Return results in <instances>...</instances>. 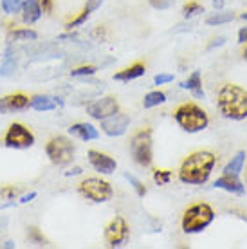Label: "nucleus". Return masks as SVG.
Instances as JSON below:
<instances>
[{"label": "nucleus", "mask_w": 247, "mask_h": 249, "mask_svg": "<svg viewBox=\"0 0 247 249\" xmlns=\"http://www.w3.org/2000/svg\"><path fill=\"white\" fill-rule=\"evenodd\" d=\"M173 74H155L154 76V83L155 85H166V83H172Z\"/></svg>", "instance_id": "nucleus-32"}, {"label": "nucleus", "mask_w": 247, "mask_h": 249, "mask_svg": "<svg viewBox=\"0 0 247 249\" xmlns=\"http://www.w3.org/2000/svg\"><path fill=\"white\" fill-rule=\"evenodd\" d=\"M130 228L123 217H114L105 228V240L110 248H121L128 242Z\"/></svg>", "instance_id": "nucleus-9"}, {"label": "nucleus", "mask_w": 247, "mask_h": 249, "mask_svg": "<svg viewBox=\"0 0 247 249\" xmlns=\"http://www.w3.org/2000/svg\"><path fill=\"white\" fill-rule=\"evenodd\" d=\"M238 44H247V27L238 29Z\"/></svg>", "instance_id": "nucleus-39"}, {"label": "nucleus", "mask_w": 247, "mask_h": 249, "mask_svg": "<svg viewBox=\"0 0 247 249\" xmlns=\"http://www.w3.org/2000/svg\"><path fill=\"white\" fill-rule=\"evenodd\" d=\"M240 18H242V20H246V22H247V13H244V15L240 17Z\"/></svg>", "instance_id": "nucleus-45"}, {"label": "nucleus", "mask_w": 247, "mask_h": 249, "mask_svg": "<svg viewBox=\"0 0 247 249\" xmlns=\"http://www.w3.org/2000/svg\"><path fill=\"white\" fill-rule=\"evenodd\" d=\"M88 17H90V13L87 11V9H83V11H81L80 15L76 17V18L69 20L67 24H65V27H67L69 31H72V29H76V27H80V25L83 24V22H85V20L88 18Z\"/></svg>", "instance_id": "nucleus-29"}, {"label": "nucleus", "mask_w": 247, "mask_h": 249, "mask_svg": "<svg viewBox=\"0 0 247 249\" xmlns=\"http://www.w3.org/2000/svg\"><path fill=\"white\" fill-rule=\"evenodd\" d=\"M123 177H124V179H126V181L130 182V186H132V188H134V190H136V193H137V195H139V197H144V195L148 193V190H146V186H144V184H142V182L139 181V179H137L136 175H132V174H124Z\"/></svg>", "instance_id": "nucleus-25"}, {"label": "nucleus", "mask_w": 247, "mask_h": 249, "mask_svg": "<svg viewBox=\"0 0 247 249\" xmlns=\"http://www.w3.org/2000/svg\"><path fill=\"white\" fill-rule=\"evenodd\" d=\"M87 157H88V162L96 172L103 175H110L116 172L118 168V162L116 159H112L108 154H103V152H98V150H88L87 152Z\"/></svg>", "instance_id": "nucleus-12"}, {"label": "nucleus", "mask_w": 247, "mask_h": 249, "mask_svg": "<svg viewBox=\"0 0 247 249\" xmlns=\"http://www.w3.org/2000/svg\"><path fill=\"white\" fill-rule=\"evenodd\" d=\"M78 192L85 197L87 200L90 202H96V204H101V202H108L114 195V190H112L110 182L103 181L99 177H87L80 182L78 186Z\"/></svg>", "instance_id": "nucleus-7"}, {"label": "nucleus", "mask_w": 247, "mask_h": 249, "mask_svg": "<svg viewBox=\"0 0 247 249\" xmlns=\"http://www.w3.org/2000/svg\"><path fill=\"white\" fill-rule=\"evenodd\" d=\"M69 134L81 139V141H96L99 137V130L90 123L71 124V126H69Z\"/></svg>", "instance_id": "nucleus-15"}, {"label": "nucleus", "mask_w": 247, "mask_h": 249, "mask_svg": "<svg viewBox=\"0 0 247 249\" xmlns=\"http://www.w3.org/2000/svg\"><path fill=\"white\" fill-rule=\"evenodd\" d=\"M235 15L233 13H222V11H216L210 17H206V25H224L233 22Z\"/></svg>", "instance_id": "nucleus-22"}, {"label": "nucleus", "mask_w": 247, "mask_h": 249, "mask_svg": "<svg viewBox=\"0 0 247 249\" xmlns=\"http://www.w3.org/2000/svg\"><path fill=\"white\" fill-rule=\"evenodd\" d=\"M130 154L137 164L148 168L154 162V141H152V128L144 126L137 130L130 139Z\"/></svg>", "instance_id": "nucleus-5"}, {"label": "nucleus", "mask_w": 247, "mask_h": 249, "mask_svg": "<svg viewBox=\"0 0 247 249\" xmlns=\"http://www.w3.org/2000/svg\"><path fill=\"white\" fill-rule=\"evenodd\" d=\"M182 89L186 90H190L192 92L193 98H197V100H204V90H202V78H200V71H193L192 74L188 76V80L180 85Z\"/></svg>", "instance_id": "nucleus-19"}, {"label": "nucleus", "mask_w": 247, "mask_h": 249, "mask_svg": "<svg viewBox=\"0 0 247 249\" xmlns=\"http://www.w3.org/2000/svg\"><path fill=\"white\" fill-rule=\"evenodd\" d=\"M33 199H36V192H31L27 193V195H22L18 199V204H27V202H31Z\"/></svg>", "instance_id": "nucleus-37"}, {"label": "nucleus", "mask_w": 247, "mask_h": 249, "mask_svg": "<svg viewBox=\"0 0 247 249\" xmlns=\"http://www.w3.org/2000/svg\"><path fill=\"white\" fill-rule=\"evenodd\" d=\"M242 56H244V60H246V62H247V47H246V49H244V54H242Z\"/></svg>", "instance_id": "nucleus-44"}, {"label": "nucleus", "mask_w": 247, "mask_h": 249, "mask_svg": "<svg viewBox=\"0 0 247 249\" xmlns=\"http://www.w3.org/2000/svg\"><path fill=\"white\" fill-rule=\"evenodd\" d=\"M81 172H83V170H81L80 166H76V168H72L71 172H65V175H67V177H71V175H80Z\"/></svg>", "instance_id": "nucleus-41"}, {"label": "nucleus", "mask_w": 247, "mask_h": 249, "mask_svg": "<svg viewBox=\"0 0 247 249\" xmlns=\"http://www.w3.org/2000/svg\"><path fill=\"white\" fill-rule=\"evenodd\" d=\"M216 164V156L210 150H198L186 157L179 168V181L192 186H202L210 181Z\"/></svg>", "instance_id": "nucleus-1"}, {"label": "nucleus", "mask_w": 247, "mask_h": 249, "mask_svg": "<svg viewBox=\"0 0 247 249\" xmlns=\"http://www.w3.org/2000/svg\"><path fill=\"white\" fill-rule=\"evenodd\" d=\"M173 4V0H150V6L154 9H159V11H164V9H170Z\"/></svg>", "instance_id": "nucleus-31"}, {"label": "nucleus", "mask_w": 247, "mask_h": 249, "mask_svg": "<svg viewBox=\"0 0 247 249\" xmlns=\"http://www.w3.org/2000/svg\"><path fill=\"white\" fill-rule=\"evenodd\" d=\"M15 69H17V62H11L9 56H6V62H4V65L0 67V76L13 74V71H15Z\"/></svg>", "instance_id": "nucleus-30"}, {"label": "nucleus", "mask_w": 247, "mask_h": 249, "mask_svg": "<svg viewBox=\"0 0 247 249\" xmlns=\"http://www.w3.org/2000/svg\"><path fill=\"white\" fill-rule=\"evenodd\" d=\"M96 72H98V67H94V65H83V67L72 69L71 76L72 78H85V76H92Z\"/></svg>", "instance_id": "nucleus-27"}, {"label": "nucleus", "mask_w": 247, "mask_h": 249, "mask_svg": "<svg viewBox=\"0 0 247 249\" xmlns=\"http://www.w3.org/2000/svg\"><path fill=\"white\" fill-rule=\"evenodd\" d=\"M42 13L43 11L38 0H25L24 6H22V20H24V24L33 25L35 22L40 20Z\"/></svg>", "instance_id": "nucleus-17"}, {"label": "nucleus", "mask_w": 247, "mask_h": 249, "mask_svg": "<svg viewBox=\"0 0 247 249\" xmlns=\"http://www.w3.org/2000/svg\"><path fill=\"white\" fill-rule=\"evenodd\" d=\"M4 248H7V249L17 248V244H15V242H11V240H9V242H6V244H4Z\"/></svg>", "instance_id": "nucleus-43"}, {"label": "nucleus", "mask_w": 247, "mask_h": 249, "mask_svg": "<svg viewBox=\"0 0 247 249\" xmlns=\"http://www.w3.org/2000/svg\"><path fill=\"white\" fill-rule=\"evenodd\" d=\"M162 103H166V94L161 92V90H152L142 100V107L144 108H154V107H159Z\"/></svg>", "instance_id": "nucleus-21"}, {"label": "nucleus", "mask_w": 247, "mask_h": 249, "mask_svg": "<svg viewBox=\"0 0 247 249\" xmlns=\"http://www.w3.org/2000/svg\"><path fill=\"white\" fill-rule=\"evenodd\" d=\"M24 2L25 0H2V9L7 15H15V13H18L22 9Z\"/></svg>", "instance_id": "nucleus-26"}, {"label": "nucleus", "mask_w": 247, "mask_h": 249, "mask_svg": "<svg viewBox=\"0 0 247 249\" xmlns=\"http://www.w3.org/2000/svg\"><path fill=\"white\" fill-rule=\"evenodd\" d=\"M202 4L200 2H197V0H190V2H186L184 6H182V15H184L186 18H192V17H195V15H198V13H202Z\"/></svg>", "instance_id": "nucleus-24"}, {"label": "nucleus", "mask_w": 247, "mask_h": 249, "mask_svg": "<svg viewBox=\"0 0 247 249\" xmlns=\"http://www.w3.org/2000/svg\"><path fill=\"white\" fill-rule=\"evenodd\" d=\"M105 0H87V4H85V9L88 13H94L96 9H99L101 7V4H103Z\"/></svg>", "instance_id": "nucleus-33"}, {"label": "nucleus", "mask_w": 247, "mask_h": 249, "mask_svg": "<svg viewBox=\"0 0 247 249\" xmlns=\"http://www.w3.org/2000/svg\"><path fill=\"white\" fill-rule=\"evenodd\" d=\"M63 101L58 100V98H53V96H35L29 100V107L33 110H38V112H51L54 110L56 107H62Z\"/></svg>", "instance_id": "nucleus-16"}, {"label": "nucleus", "mask_w": 247, "mask_h": 249, "mask_svg": "<svg viewBox=\"0 0 247 249\" xmlns=\"http://www.w3.org/2000/svg\"><path fill=\"white\" fill-rule=\"evenodd\" d=\"M233 213H236V217H240L242 220H246V222H247V213H244V212H238V210H233Z\"/></svg>", "instance_id": "nucleus-42"}, {"label": "nucleus", "mask_w": 247, "mask_h": 249, "mask_svg": "<svg viewBox=\"0 0 247 249\" xmlns=\"http://www.w3.org/2000/svg\"><path fill=\"white\" fill-rule=\"evenodd\" d=\"M38 2H40V7H42L43 13H51L54 7V0H38Z\"/></svg>", "instance_id": "nucleus-35"}, {"label": "nucleus", "mask_w": 247, "mask_h": 249, "mask_svg": "<svg viewBox=\"0 0 247 249\" xmlns=\"http://www.w3.org/2000/svg\"><path fill=\"white\" fill-rule=\"evenodd\" d=\"M224 6H226V0H213V7L216 11H222Z\"/></svg>", "instance_id": "nucleus-40"}, {"label": "nucleus", "mask_w": 247, "mask_h": 249, "mask_svg": "<svg viewBox=\"0 0 247 249\" xmlns=\"http://www.w3.org/2000/svg\"><path fill=\"white\" fill-rule=\"evenodd\" d=\"M130 126V116L123 112H116L108 118L101 119V130L105 132L108 137H119L126 134Z\"/></svg>", "instance_id": "nucleus-11"}, {"label": "nucleus", "mask_w": 247, "mask_h": 249, "mask_svg": "<svg viewBox=\"0 0 247 249\" xmlns=\"http://www.w3.org/2000/svg\"><path fill=\"white\" fill-rule=\"evenodd\" d=\"M38 38V33L33 31V29H15L7 35V40L9 42H22V40H36Z\"/></svg>", "instance_id": "nucleus-23"}, {"label": "nucleus", "mask_w": 247, "mask_h": 249, "mask_svg": "<svg viewBox=\"0 0 247 249\" xmlns=\"http://www.w3.org/2000/svg\"><path fill=\"white\" fill-rule=\"evenodd\" d=\"M45 154L49 157V161L56 166H67L72 162L76 154L74 143L65 136H56L49 139V143L45 144Z\"/></svg>", "instance_id": "nucleus-6"}, {"label": "nucleus", "mask_w": 247, "mask_h": 249, "mask_svg": "<svg viewBox=\"0 0 247 249\" xmlns=\"http://www.w3.org/2000/svg\"><path fill=\"white\" fill-rule=\"evenodd\" d=\"M29 107V98L25 94H7L4 98H0V114H11L25 110Z\"/></svg>", "instance_id": "nucleus-13"}, {"label": "nucleus", "mask_w": 247, "mask_h": 249, "mask_svg": "<svg viewBox=\"0 0 247 249\" xmlns=\"http://www.w3.org/2000/svg\"><path fill=\"white\" fill-rule=\"evenodd\" d=\"M215 220V210L208 202H195L186 208L180 218V228L188 235H195L204 231Z\"/></svg>", "instance_id": "nucleus-4"}, {"label": "nucleus", "mask_w": 247, "mask_h": 249, "mask_svg": "<svg viewBox=\"0 0 247 249\" xmlns=\"http://www.w3.org/2000/svg\"><path fill=\"white\" fill-rule=\"evenodd\" d=\"M213 186L218 188V190H224L228 193H233V195H246V186L244 182L240 181V175H228L224 174L222 177H218Z\"/></svg>", "instance_id": "nucleus-14"}, {"label": "nucleus", "mask_w": 247, "mask_h": 249, "mask_svg": "<svg viewBox=\"0 0 247 249\" xmlns=\"http://www.w3.org/2000/svg\"><path fill=\"white\" fill-rule=\"evenodd\" d=\"M173 119L188 134L202 132L210 124L208 112H206L202 107H198L197 103H182L180 107H177L175 112H173Z\"/></svg>", "instance_id": "nucleus-3"}, {"label": "nucleus", "mask_w": 247, "mask_h": 249, "mask_svg": "<svg viewBox=\"0 0 247 249\" xmlns=\"http://www.w3.org/2000/svg\"><path fill=\"white\" fill-rule=\"evenodd\" d=\"M116 112H119V103L114 96H105V98L96 100L94 103H90V105L87 107V114L90 118L98 119V121L108 118V116H112V114Z\"/></svg>", "instance_id": "nucleus-10"}, {"label": "nucleus", "mask_w": 247, "mask_h": 249, "mask_svg": "<svg viewBox=\"0 0 247 249\" xmlns=\"http://www.w3.org/2000/svg\"><path fill=\"white\" fill-rule=\"evenodd\" d=\"M173 174L170 172V170H155L154 172V181L159 184V186H164V184H168V182L172 181Z\"/></svg>", "instance_id": "nucleus-28"}, {"label": "nucleus", "mask_w": 247, "mask_h": 249, "mask_svg": "<svg viewBox=\"0 0 247 249\" xmlns=\"http://www.w3.org/2000/svg\"><path fill=\"white\" fill-rule=\"evenodd\" d=\"M244 164H246V152L238 150L235 154V157H231V161L224 166L222 172L228 175H240L242 170H244Z\"/></svg>", "instance_id": "nucleus-20"}, {"label": "nucleus", "mask_w": 247, "mask_h": 249, "mask_svg": "<svg viewBox=\"0 0 247 249\" xmlns=\"http://www.w3.org/2000/svg\"><path fill=\"white\" fill-rule=\"evenodd\" d=\"M17 193H18V190H17L15 186H11V188H4V190L0 192V195H2L4 199H15Z\"/></svg>", "instance_id": "nucleus-34"}, {"label": "nucleus", "mask_w": 247, "mask_h": 249, "mask_svg": "<svg viewBox=\"0 0 247 249\" xmlns=\"http://www.w3.org/2000/svg\"><path fill=\"white\" fill-rule=\"evenodd\" d=\"M4 144H6L7 148H15V150L31 148L33 144H35V136L22 123H13L9 124L6 136H4Z\"/></svg>", "instance_id": "nucleus-8"}, {"label": "nucleus", "mask_w": 247, "mask_h": 249, "mask_svg": "<svg viewBox=\"0 0 247 249\" xmlns=\"http://www.w3.org/2000/svg\"><path fill=\"white\" fill-rule=\"evenodd\" d=\"M218 112L231 121L247 119V90L236 83H226L216 94Z\"/></svg>", "instance_id": "nucleus-2"}, {"label": "nucleus", "mask_w": 247, "mask_h": 249, "mask_svg": "<svg viewBox=\"0 0 247 249\" xmlns=\"http://www.w3.org/2000/svg\"><path fill=\"white\" fill-rule=\"evenodd\" d=\"M144 71H146V65H144V63H141V62L132 63L130 67L123 69V71H119V72H116V74H114V80L123 81V83H128V81H132V80L141 78V76L144 74Z\"/></svg>", "instance_id": "nucleus-18"}, {"label": "nucleus", "mask_w": 247, "mask_h": 249, "mask_svg": "<svg viewBox=\"0 0 247 249\" xmlns=\"http://www.w3.org/2000/svg\"><path fill=\"white\" fill-rule=\"evenodd\" d=\"M224 44H226V36H218V38H215L210 45H208V51L215 49V47H220V45H224Z\"/></svg>", "instance_id": "nucleus-36"}, {"label": "nucleus", "mask_w": 247, "mask_h": 249, "mask_svg": "<svg viewBox=\"0 0 247 249\" xmlns=\"http://www.w3.org/2000/svg\"><path fill=\"white\" fill-rule=\"evenodd\" d=\"M29 237H31L33 240H36V242H40V244H43V242H45V238H43L42 235H40V233H38V230H36V228H33V230L29 231Z\"/></svg>", "instance_id": "nucleus-38"}]
</instances>
